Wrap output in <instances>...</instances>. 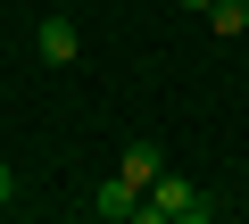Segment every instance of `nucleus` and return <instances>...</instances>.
<instances>
[{"label":"nucleus","instance_id":"f257e3e1","mask_svg":"<svg viewBox=\"0 0 249 224\" xmlns=\"http://www.w3.org/2000/svg\"><path fill=\"white\" fill-rule=\"evenodd\" d=\"M34 50H42V67H75V58H83V34H75L67 17H50V25L34 34Z\"/></svg>","mask_w":249,"mask_h":224},{"label":"nucleus","instance_id":"f03ea898","mask_svg":"<svg viewBox=\"0 0 249 224\" xmlns=\"http://www.w3.org/2000/svg\"><path fill=\"white\" fill-rule=\"evenodd\" d=\"M91 207H100L108 224H133V207H142V183H124V174H108V183L91 191Z\"/></svg>","mask_w":249,"mask_h":224},{"label":"nucleus","instance_id":"7ed1b4c3","mask_svg":"<svg viewBox=\"0 0 249 224\" xmlns=\"http://www.w3.org/2000/svg\"><path fill=\"white\" fill-rule=\"evenodd\" d=\"M116 174H124V183H142V191H150V183L166 174V150H158V141H133V150H124V166H116Z\"/></svg>","mask_w":249,"mask_h":224},{"label":"nucleus","instance_id":"20e7f679","mask_svg":"<svg viewBox=\"0 0 249 224\" xmlns=\"http://www.w3.org/2000/svg\"><path fill=\"white\" fill-rule=\"evenodd\" d=\"M150 199H158L166 216H183V207H208V199H199V191H191L183 174H158V183H150Z\"/></svg>","mask_w":249,"mask_h":224},{"label":"nucleus","instance_id":"39448f33","mask_svg":"<svg viewBox=\"0 0 249 224\" xmlns=\"http://www.w3.org/2000/svg\"><path fill=\"white\" fill-rule=\"evenodd\" d=\"M208 34H249V0H216V9H208Z\"/></svg>","mask_w":249,"mask_h":224},{"label":"nucleus","instance_id":"423d86ee","mask_svg":"<svg viewBox=\"0 0 249 224\" xmlns=\"http://www.w3.org/2000/svg\"><path fill=\"white\" fill-rule=\"evenodd\" d=\"M133 224H175V216H166V207H158V199L142 191V207H133Z\"/></svg>","mask_w":249,"mask_h":224},{"label":"nucleus","instance_id":"0eeeda50","mask_svg":"<svg viewBox=\"0 0 249 224\" xmlns=\"http://www.w3.org/2000/svg\"><path fill=\"white\" fill-rule=\"evenodd\" d=\"M9 199H17V174H9V166H0V207H9Z\"/></svg>","mask_w":249,"mask_h":224},{"label":"nucleus","instance_id":"6e6552de","mask_svg":"<svg viewBox=\"0 0 249 224\" xmlns=\"http://www.w3.org/2000/svg\"><path fill=\"white\" fill-rule=\"evenodd\" d=\"M175 224H208V207H183V216H175Z\"/></svg>","mask_w":249,"mask_h":224},{"label":"nucleus","instance_id":"1a4fd4ad","mask_svg":"<svg viewBox=\"0 0 249 224\" xmlns=\"http://www.w3.org/2000/svg\"><path fill=\"white\" fill-rule=\"evenodd\" d=\"M183 9H191V17H208V9H216V0H183Z\"/></svg>","mask_w":249,"mask_h":224}]
</instances>
